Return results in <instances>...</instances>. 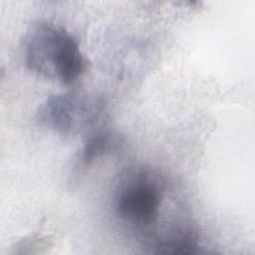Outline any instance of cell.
<instances>
[{"label": "cell", "mask_w": 255, "mask_h": 255, "mask_svg": "<svg viewBox=\"0 0 255 255\" xmlns=\"http://www.w3.org/2000/svg\"><path fill=\"white\" fill-rule=\"evenodd\" d=\"M24 61L34 74L63 85H73L86 71L79 41L64 27L41 22L24 40Z\"/></svg>", "instance_id": "obj_2"}, {"label": "cell", "mask_w": 255, "mask_h": 255, "mask_svg": "<svg viewBox=\"0 0 255 255\" xmlns=\"http://www.w3.org/2000/svg\"><path fill=\"white\" fill-rule=\"evenodd\" d=\"M114 143L115 139L113 134L108 131L98 130L90 134L78 157L80 166L87 167L95 159L111 150Z\"/></svg>", "instance_id": "obj_4"}, {"label": "cell", "mask_w": 255, "mask_h": 255, "mask_svg": "<svg viewBox=\"0 0 255 255\" xmlns=\"http://www.w3.org/2000/svg\"><path fill=\"white\" fill-rule=\"evenodd\" d=\"M103 104L75 93L50 96L40 107L38 119L44 126L61 134H77L100 122Z\"/></svg>", "instance_id": "obj_3"}, {"label": "cell", "mask_w": 255, "mask_h": 255, "mask_svg": "<svg viewBox=\"0 0 255 255\" xmlns=\"http://www.w3.org/2000/svg\"><path fill=\"white\" fill-rule=\"evenodd\" d=\"M164 178L147 169L130 171L122 178L114 196V211L128 229L136 233L151 251L159 233L166 194Z\"/></svg>", "instance_id": "obj_1"}]
</instances>
